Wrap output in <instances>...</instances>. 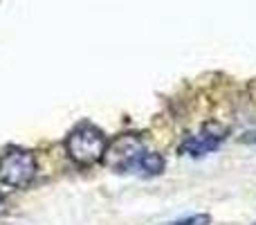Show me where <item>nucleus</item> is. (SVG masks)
<instances>
[{
    "label": "nucleus",
    "mask_w": 256,
    "mask_h": 225,
    "mask_svg": "<svg viewBox=\"0 0 256 225\" xmlns=\"http://www.w3.org/2000/svg\"><path fill=\"white\" fill-rule=\"evenodd\" d=\"M164 167H166V162H164L162 153H158V151H144L135 167V171L142 173V176L153 178V176H160V173L164 171Z\"/></svg>",
    "instance_id": "nucleus-5"
},
{
    "label": "nucleus",
    "mask_w": 256,
    "mask_h": 225,
    "mask_svg": "<svg viewBox=\"0 0 256 225\" xmlns=\"http://www.w3.org/2000/svg\"><path fill=\"white\" fill-rule=\"evenodd\" d=\"M225 140H227V126H222L218 122H209L198 133L184 137V142L180 144V153L191 155V158H202V155L218 151Z\"/></svg>",
    "instance_id": "nucleus-4"
},
{
    "label": "nucleus",
    "mask_w": 256,
    "mask_h": 225,
    "mask_svg": "<svg viewBox=\"0 0 256 225\" xmlns=\"http://www.w3.org/2000/svg\"><path fill=\"white\" fill-rule=\"evenodd\" d=\"M144 142L142 137H137L135 133H124L115 142H108L106 155L102 162L106 167H110L112 171L120 173H135V167L140 162L142 153H144Z\"/></svg>",
    "instance_id": "nucleus-3"
},
{
    "label": "nucleus",
    "mask_w": 256,
    "mask_h": 225,
    "mask_svg": "<svg viewBox=\"0 0 256 225\" xmlns=\"http://www.w3.org/2000/svg\"><path fill=\"white\" fill-rule=\"evenodd\" d=\"M240 142H248V144H256V131H254V133H245V135L240 137Z\"/></svg>",
    "instance_id": "nucleus-7"
},
{
    "label": "nucleus",
    "mask_w": 256,
    "mask_h": 225,
    "mask_svg": "<svg viewBox=\"0 0 256 225\" xmlns=\"http://www.w3.org/2000/svg\"><path fill=\"white\" fill-rule=\"evenodd\" d=\"M108 135L94 124H79L66 137V153L76 167H92L99 164L106 155Z\"/></svg>",
    "instance_id": "nucleus-1"
},
{
    "label": "nucleus",
    "mask_w": 256,
    "mask_h": 225,
    "mask_svg": "<svg viewBox=\"0 0 256 225\" xmlns=\"http://www.w3.org/2000/svg\"><path fill=\"white\" fill-rule=\"evenodd\" d=\"M212 223V216L209 214H191V216L178 218V221L168 223V225H209Z\"/></svg>",
    "instance_id": "nucleus-6"
},
{
    "label": "nucleus",
    "mask_w": 256,
    "mask_h": 225,
    "mask_svg": "<svg viewBox=\"0 0 256 225\" xmlns=\"http://www.w3.org/2000/svg\"><path fill=\"white\" fill-rule=\"evenodd\" d=\"M38 173L36 155L22 146H9L0 153V182L12 189H25Z\"/></svg>",
    "instance_id": "nucleus-2"
}]
</instances>
